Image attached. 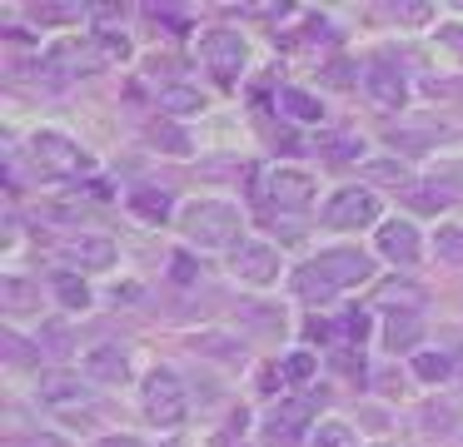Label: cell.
Wrapping results in <instances>:
<instances>
[{
  "label": "cell",
  "mask_w": 463,
  "mask_h": 447,
  "mask_svg": "<svg viewBox=\"0 0 463 447\" xmlns=\"http://www.w3.org/2000/svg\"><path fill=\"white\" fill-rule=\"evenodd\" d=\"M419 333H423L419 313H389L383 318V343H389L393 353H409V348L419 343Z\"/></svg>",
  "instance_id": "16"
},
{
  "label": "cell",
  "mask_w": 463,
  "mask_h": 447,
  "mask_svg": "<svg viewBox=\"0 0 463 447\" xmlns=\"http://www.w3.org/2000/svg\"><path fill=\"white\" fill-rule=\"evenodd\" d=\"M289 284H294V293H299L304 303H329V298L339 293V288H334L329 278L319 274V264H299V268H294Z\"/></svg>",
  "instance_id": "15"
},
{
  "label": "cell",
  "mask_w": 463,
  "mask_h": 447,
  "mask_svg": "<svg viewBox=\"0 0 463 447\" xmlns=\"http://www.w3.org/2000/svg\"><path fill=\"white\" fill-rule=\"evenodd\" d=\"M379 447H383V442H379Z\"/></svg>",
  "instance_id": "43"
},
{
  "label": "cell",
  "mask_w": 463,
  "mask_h": 447,
  "mask_svg": "<svg viewBox=\"0 0 463 447\" xmlns=\"http://www.w3.org/2000/svg\"><path fill=\"white\" fill-rule=\"evenodd\" d=\"M95 447H145L140 437H130V433H115V437H100Z\"/></svg>",
  "instance_id": "39"
},
{
  "label": "cell",
  "mask_w": 463,
  "mask_h": 447,
  "mask_svg": "<svg viewBox=\"0 0 463 447\" xmlns=\"http://www.w3.org/2000/svg\"><path fill=\"white\" fill-rule=\"evenodd\" d=\"M364 328H369V318H364V313H349V318H344V333H349L354 343L364 338Z\"/></svg>",
  "instance_id": "37"
},
{
  "label": "cell",
  "mask_w": 463,
  "mask_h": 447,
  "mask_svg": "<svg viewBox=\"0 0 463 447\" xmlns=\"http://www.w3.org/2000/svg\"><path fill=\"white\" fill-rule=\"evenodd\" d=\"M413 373H419L423 383H443V377L453 373V363L443 353H419V358H413Z\"/></svg>",
  "instance_id": "24"
},
{
  "label": "cell",
  "mask_w": 463,
  "mask_h": 447,
  "mask_svg": "<svg viewBox=\"0 0 463 447\" xmlns=\"http://www.w3.org/2000/svg\"><path fill=\"white\" fill-rule=\"evenodd\" d=\"M130 209L160 224V219L170 214V194H165V189H135V194H130Z\"/></svg>",
  "instance_id": "20"
},
{
  "label": "cell",
  "mask_w": 463,
  "mask_h": 447,
  "mask_svg": "<svg viewBox=\"0 0 463 447\" xmlns=\"http://www.w3.org/2000/svg\"><path fill=\"white\" fill-rule=\"evenodd\" d=\"M364 179H399V184H409V169H403V164H369V169H364Z\"/></svg>",
  "instance_id": "29"
},
{
  "label": "cell",
  "mask_w": 463,
  "mask_h": 447,
  "mask_svg": "<svg viewBox=\"0 0 463 447\" xmlns=\"http://www.w3.org/2000/svg\"><path fill=\"white\" fill-rule=\"evenodd\" d=\"M379 254L389 264H419V228L409 219H393V224H379Z\"/></svg>",
  "instance_id": "14"
},
{
  "label": "cell",
  "mask_w": 463,
  "mask_h": 447,
  "mask_svg": "<svg viewBox=\"0 0 463 447\" xmlns=\"http://www.w3.org/2000/svg\"><path fill=\"white\" fill-rule=\"evenodd\" d=\"M284 373H289V377H309V373H314V358H309V353L289 358V363H284Z\"/></svg>",
  "instance_id": "36"
},
{
  "label": "cell",
  "mask_w": 463,
  "mask_h": 447,
  "mask_svg": "<svg viewBox=\"0 0 463 447\" xmlns=\"http://www.w3.org/2000/svg\"><path fill=\"white\" fill-rule=\"evenodd\" d=\"M433 248H439V258H443V264H463V228H458V224L439 228V238H433Z\"/></svg>",
  "instance_id": "25"
},
{
  "label": "cell",
  "mask_w": 463,
  "mask_h": 447,
  "mask_svg": "<svg viewBox=\"0 0 463 447\" xmlns=\"http://www.w3.org/2000/svg\"><path fill=\"white\" fill-rule=\"evenodd\" d=\"M41 20H80V5H35Z\"/></svg>",
  "instance_id": "31"
},
{
  "label": "cell",
  "mask_w": 463,
  "mask_h": 447,
  "mask_svg": "<svg viewBox=\"0 0 463 447\" xmlns=\"http://www.w3.org/2000/svg\"><path fill=\"white\" fill-rule=\"evenodd\" d=\"M314 447H359L349 423H319L314 427Z\"/></svg>",
  "instance_id": "23"
},
{
  "label": "cell",
  "mask_w": 463,
  "mask_h": 447,
  "mask_svg": "<svg viewBox=\"0 0 463 447\" xmlns=\"http://www.w3.org/2000/svg\"><path fill=\"white\" fill-rule=\"evenodd\" d=\"M35 397H41L51 413H85V407L95 403V393H90V383H80V377H71V373H51V377H41L35 383Z\"/></svg>",
  "instance_id": "10"
},
{
  "label": "cell",
  "mask_w": 463,
  "mask_h": 447,
  "mask_svg": "<svg viewBox=\"0 0 463 447\" xmlns=\"http://www.w3.org/2000/svg\"><path fill=\"white\" fill-rule=\"evenodd\" d=\"M31 164L51 179H80L90 174V154L61 129H35L31 135Z\"/></svg>",
  "instance_id": "2"
},
{
  "label": "cell",
  "mask_w": 463,
  "mask_h": 447,
  "mask_svg": "<svg viewBox=\"0 0 463 447\" xmlns=\"http://www.w3.org/2000/svg\"><path fill=\"white\" fill-rule=\"evenodd\" d=\"M413 204H419V209H443V204H449V199H443V194H419V189H413Z\"/></svg>",
  "instance_id": "40"
},
{
  "label": "cell",
  "mask_w": 463,
  "mask_h": 447,
  "mask_svg": "<svg viewBox=\"0 0 463 447\" xmlns=\"http://www.w3.org/2000/svg\"><path fill=\"white\" fill-rule=\"evenodd\" d=\"M279 109H284L289 119H304V125H319V119H324V105H319V99H314L309 89H294V85L279 89Z\"/></svg>",
  "instance_id": "17"
},
{
  "label": "cell",
  "mask_w": 463,
  "mask_h": 447,
  "mask_svg": "<svg viewBox=\"0 0 463 447\" xmlns=\"http://www.w3.org/2000/svg\"><path fill=\"white\" fill-rule=\"evenodd\" d=\"M55 254H61L65 264H75V268H90V274H100V268L115 264V244L100 238V234H75V238H65Z\"/></svg>",
  "instance_id": "12"
},
{
  "label": "cell",
  "mask_w": 463,
  "mask_h": 447,
  "mask_svg": "<svg viewBox=\"0 0 463 447\" xmlns=\"http://www.w3.org/2000/svg\"><path fill=\"white\" fill-rule=\"evenodd\" d=\"M373 219H379V199L359 184L339 189V194L324 204V224L329 228H359V224H373Z\"/></svg>",
  "instance_id": "7"
},
{
  "label": "cell",
  "mask_w": 463,
  "mask_h": 447,
  "mask_svg": "<svg viewBox=\"0 0 463 447\" xmlns=\"http://www.w3.org/2000/svg\"><path fill=\"white\" fill-rule=\"evenodd\" d=\"M314 264H319V274L329 278L334 288H354V284H369L373 278V258L364 254V248H324Z\"/></svg>",
  "instance_id": "8"
},
{
  "label": "cell",
  "mask_w": 463,
  "mask_h": 447,
  "mask_svg": "<svg viewBox=\"0 0 463 447\" xmlns=\"http://www.w3.org/2000/svg\"><path fill=\"white\" fill-rule=\"evenodd\" d=\"M170 264H175V268H170V274H175V278H180V284H190V278H194V274H200V268H194V258H190V254H175V258H170Z\"/></svg>",
  "instance_id": "35"
},
{
  "label": "cell",
  "mask_w": 463,
  "mask_h": 447,
  "mask_svg": "<svg viewBox=\"0 0 463 447\" xmlns=\"http://www.w3.org/2000/svg\"><path fill=\"white\" fill-rule=\"evenodd\" d=\"M309 338H334V328L324 318H309Z\"/></svg>",
  "instance_id": "42"
},
{
  "label": "cell",
  "mask_w": 463,
  "mask_h": 447,
  "mask_svg": "<svg viewBox=\"0 0 463 447\" xmlns=\"http://www.w3.org/2000/svg\"><path fill=\"white\" fill-rule=\"evenodd\" d=\"M140 403H145V413H150V423L155 427H180L184 423V383L170 373V368H155L150 377H145V387H140Z\"/></svg>",
  "instance_id": "3"
},
{
  "label": "cell",
  "mask_w": 463,
  "mask_h": 447,
  "mask_svg": "<svg viewBox=\"0 0 463 447\" xmlns=\"http://www.w3.org/2000/svg\"><path fill=\"white\" fill-rule=\"evenodd\" d=\"M150 15L165 20V30H190V15H184V10H160V5H150Z\"/></svg>",
  "instance_id": "30"
},
{
  "label": "cell",
  "mask_w": 463,
  "mask_h": 447,
  "mask_svg": "<svg viewBox=\"0 0 463 447\" xmlns=\"http://www.w3.org/2000/svg\"><path fill=\"white\" fill-rule=\"evenodd\" d=\"M364 95L379 109H399V105H409V79H403L399 65H389V60H369V65H364Z\"/></svg>",
  "instance_id": "11"
},
{
  "label": "cell",
  "mask_w": 463,
  "mask_h": 447,
  "mask_svg": "<svg viewBox=\"0 0 463 447\" xmlns=\"http://www.w3.org/2000/svg\"><path fill=\"white\" fill-rule=\"evenodd\" d=\"M180 228L190 244L200 248H240V209L224 204V199H194L180 209Z\"/></svg>",
  "instance_id": "1"
},
{
  "label": "cell",
  "mask_w": 463,
  "mask_h": 447,
  "mask_svg": "<svg viewBox=\"0 0 463 447\" xmlns=\"http://www.w3.org/2000/svg\"><path fill=\"white\" fill-rule=\"evenodd\" d=\"M260 199H264L269 209H284V214H294V209H309V199H314V179L304 174V169L279 164V169H269V174H264Z\"/></svg>",
  "instance_id": "4"
},
{
  "label": "cell",
  "mask_w": 463,
  "mask_h": 447,
  "mask_svg": "<svg viewBox=\"0 0 463 447\" xmlns=\"http://www.w3.org/2000/svg\"><path fill=\"white\" fill-rule=\"evenodd\" d=\"M230 274L240 278V284L269 288L274 278H279V248H274V244H260V238H244V244L230 254Z\"/></svg>",
  "instance_id": "5"
},
{
  "label": "cell",
  "mask_w": 463,
  "mask_h": 447,
  "mask_svg": "<svg viewBox=\"0 0 463 447\" xmlns=\"http://www.w3.org/2000/svg\"><path fill=\"white\" fill-rule=\"evenodd\" d=\"M439 40H443V45H449L458 60H463V25H439Z\"/></svg>",
  "instance_id": "33"
},
{
  "label": "cell",
  "mask_w": 463,
  "mask_h": 447,
  "mask_svg": "<svg viewBox=\"0 0 463 447\" xmlns=\"http://www.w3.org/2000/svg\"><path fill=\"white\" fill-rule=\"evenodd\" d=\"M393 15H399V20H429L433 10L429 5H393Z\"/></svg>",
  "instance_id": "38"
},
{
  "label": "cell",
  "mask_w": 463,
  "mask_h": 447,
  "mask_svg": "<svg viewBox=\"0 0 463 447\" xmlns=\"http://www.w3.org/2000/svg\"><path fill=\"white\" fill-rule=\"evenodd\" d=\"M5 353H11V363H31V348H25V338H15V333H5Z\"/></svg>",
  "instance_id": "34"
},
{
  "label": "cell",
  "mask_w": 463,
  "mask_h": 447,
  "mask_svg": "<svg viewBox=\"0 0 463 447\" xmlns=\"http://www.w3.org/2000/svg\"><path fill=\"white\" fill-rule=\"evenodd\" d=\"M419 298H423V293H419L413 284H389L379 303L389 308V313H419Z\"/></svg>",
  "instance_id": "22"
},
{
  "label": "cell",
  "mask_w": 463,
  "mask_h": 447,
  "mask_svg": "<svg viewBox=\"0 0 463 447\" xmlns=\"http://www.w3.org/2000/svg\"><path fill=\"white\" fill-rule=\"evenodd\" d=\"M45 353H51V358H65V353H71V333H65L61 323L45 328Z\"/></svg>",
  "instance_id": "28"
},
{
  "label": "cell",
  "mask_w": 463,
  "mask_h": 447,
  "mask_svg": "<svg viewBox=\"0 0 463 447\" xmlns=\"http://www.w3.org/2000/svg\"><path fill=\"white\" fill-rule=\"evenodd\" d=\"M95 45H100L105 60H125V55H130V40H125L120 30H95Z\"/></svg>",
  "instance_id": "26"
},
{
  "label": "cell",
  "mask_w": 463,
  "mask_h": 447,
  "mask_svg": "<svg viewBox=\"0 0 463 447\" xmlns=\"http://www.w3.org/2000/svg\"><path fill=\"white\" fill-rule=\"evenodd\" d=\"M51 288H55V298H61L65 308H90V288H85V278L71 274V268H61V274L51 278Z\"/></svg>",
  "instance_id": "19"
},
{
  "label": "cell",
  "mask_w": 463,
  "mask_h": 447,
  "mask_svg": "<svg viewBox=\"0 0 463 447\" xmlns=\"http://www.w3.org/2000/svg\"><path fill=\"white\" fill-rule=\"evenodd\" d=\"M0 298H5L11 313H25V308H35V284H25V278H0Z\"/></svg>",
  "instance_id": "21"
},
{
  "label": "cell",
  "mask_w": 463,
  "mask_h": 447,
  "mask_svg": "<svg viewBox=\"0 0 463 447\" xmlns=\"http://www.w3.org/2000/svg\"><path fill=\"white\" fill-rule=\"evenodd\" d=\"M334 363H339L344 373H364V358H359V353H339V358H334Z\"/></svg>",
  "instance_id": "41"
},
{
  "label": "cell",
  "mask_w": 463,
  "mask_h": 447,
  "mask_svg": "<svg viewBox=\"0 0 463 447\" xmlns=\"http://www.w3.org/2000/svg\"><path fill=\"white\" fill-rule=\"evenodd\" d=\"M5 447H65L55 433H31V437H15V442H5Z\"/></svg>",
  "instance_id": "32"
},
{
  "label": "cell",
  "mask_w": 463,
  "mask_h": 447,
  "mask_svg": "<svg viewBox=\"0 0 463 447\" xmlns=\"http://www.w3.org/2000/svg\"><path fill=\"white\" fill-rule=\"evenodd\" d=\"M155 105H160V115H200L204 95H200V89H190V85H165Z\"/></svg>",
  "instance_id": "18"
},
{
  "label": "cell",
  "mask_w": 463,
  "mask_h": 447,
  "mask_svg": "<svg viewBox=\"0 0 463 447\" xmlns=\"http://www.w3.org/2000/svg\"><path fill=\"white\" fill-rule=\"evenodd\" d=\"M80 368H85L90 383H120V377L130 373V353H125L120 343H95L90 353L80 358Z\"/></svg>",
  "instance_id": "13"
},
{
  "label": "cell",
  "mask_w": 463,
  "mask_h": 447,
  "mask_svg": "<svg viewBox=\"0 0 463 447\" xmlns=\"http://www.w3.org/2000/svg\"><path fill=\"white\" fill-rule=\"evenodd\" d=\"M150 135H155V144H160L165 154H190V139H184L180 129H170V125H155Z\"/></svg>",
  "instance_id": "27"
},
{
  "label": "cell",
  "mask_w": 463,
  "mask_h": 447,
  "mask_svg": "<svg viewBox=\"0 0 463 447\" xmlns=\"http://www.w3.org/2000/svg\"><path fill=\"white\" fill-rule=\"evenodd\" d=\"M309 423H314V397H279V403L269 407V417H264V437H269L274 447H289L304 437Z\"/></svg>",
  "instance_id": "6"
},
{
  "label": "cell",
  "mask_w": 463,
  "mask_h": 447,
  "mask_svg": "<svg viewBox=\"0 0 463 447\" xmlns=\"http://www.w3.org/2000/svg\"><path fill=\"white\" fill-rule=\"evenodd\" d=\"M200 50H204V65L214 70V79H220V85H234V79H240V70H244V40L234 35V30H210V35L200 40Z\"/></svg>",
  "instance_id": "9"
}]
</instances>
